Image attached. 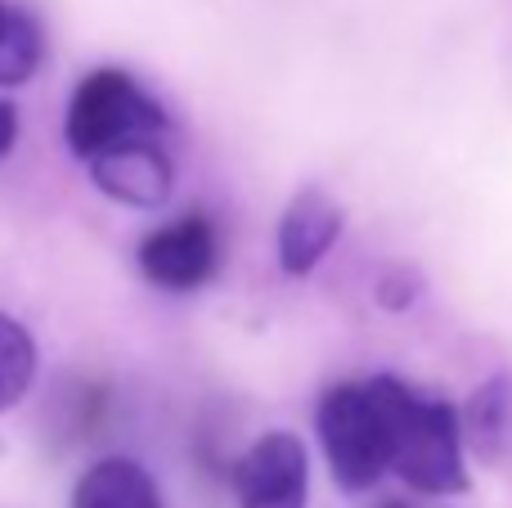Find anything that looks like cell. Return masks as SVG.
I'll return each instance as SVG.
<instances>
[{"mask_svg":"<svg viewBox=\"0 0 512 508\" xmlns=\"http://www.w3.org/2000/svg\"><path fill=\"white\" fill-rule=\"evenodd\" d=\"M41 63V32L18 5L0 0V86L27 81Z\"/></svg>","mask_w":512,"mask_h":508,"instance_id":"cell-10","label":"cell"},{"mask_svg":"<svg viewBox=\"0 0 512 508\" xmlns=\"http://www.w3.org/2000/svg\"><path fill=\"white\" fill-rule=\"evenodd\" d=\"M310 455L292 432H265L234 468L239 508H306Z\"/></svg>","mask_w":512,"mask_h":508,"instance_id":"cell-4","label":"cell"},{"mask_svg":"<svg viewBox=\"0 0 512 508\" xmlns=\"http://www.w3.org/2000/svg\"><path fill=\"white\" fill-rule=\"evenodd\" d=\"M387 508H396V504H387Z\"/></svg>","mask_w":512,"mask_h":508,"instance_id":"cell-13","label":"cell"},{"mask_svg":"<svg viewBox=\"0 0 512 508\" xmlns=\"http://www.w3.org/2000/svg\"><path fill=\"white\" fill-rule=\"evenodd\" d=\"M14 135H18V117H14V108L9 104H0V158L9 153V144H14Z\"/></svg>","mask_w":512,"mask_h":508,"instance_id":"cell-12","label":"cell"},{"mask_svg":"<svg viewBox=\"0 0 512 508\" xmlns=\"http://www.w3.org/2000/svg\"><path fill=\"white\" fill-rule=\"evenodd\" d=\"M140 270L149 284L189 293L216 275V225L203 212L171 221L140 243Z\"/></svg>","mask_w":512,"mask_h":508,"instance_id":"cell-5","label":"cell"},{"mask_svg":"<svg viewBox=\"0 0 512 508\" xmlns=\"http://www.w3.org/2000/svg\"><path fill=\"white\" fill-rule=\"evenodd\" d=\"M391 419V473H400L423 495L468 491L463 468V423L436 396L405 387L400 378H382Z\"/></svg>","mask_w":512,"mask_h":508,"instance_id":"cell-1","label":"cell"},{"mask_svg":"<svg viewBox=\"0 0 512 508\" xmlns=\"http://www.w3.org/2000/svg\"><path fill=\"white\" fill-rule=\"evenodd\" d=\"M319 446L342 491H369L391 468V419L382 378L342 383L319 401Z\"/></svg>","mask_w":512,"mask_h":508,"instance_id":"cell-2","label":"cell"},{"mask_svg":"<svg viewBox=\"0 0 512 508\" xmlns=\"http://www.w3.org/2000/svg\"><path fill=\"white\" fill-rule=\"evenodd\" d=\"M36 378V342L14 315L0 311V414L14 410Z\"/></svg>","mask_w":512,"mask_h":508,"instance_id":"cell-9","label":"cell"},{"mask_svg":"<svg viewBox=\"0 0 512 508\" xmlns=\"http://www.w3.org/2000/svg\"><path fill=\"white\" fill-rule=\"evenodd\" d=\"M72 508H162V495L135 459H99L81 473Z\"/></svg>","mask_w":512,"mask_h":508,"instance_id":"cell-8","label":"cell"},{"mask_svg":"<svg viewBox=\"0 0 512 508\" xmlns=\"http://www.w3.org/2000/svg\"><path fill=\"white\" fill-rule=\"evenodd\" d=\"M342 234V207L319 189H301L279 221V266L288 275H310Z\"/></svg>","mask_w":512,"mask_h":508,"instance_id":"cell-7","label":"cell"},{"mask_svg":"<svg viewBox=\"0 0 512 508\" xmlns=\"http://www.w3.org/2000/svg\"><path fill=\"white\" fill-rule=\"evenodd\" d=\"M90 176L108 198L126 207H162L176 185V167H171V153L162 140H140L117 153H104L90 162Z\"/></svg>","mask_w":512,"mask_h":508,"instance_id":"cell-6","label":"cell"},{"mask_svg":"<svg viewBox=\"0 0 512 508\" xmlns=\"http://www.w3.org/2000/svg\"><path fill=\"white\" fill-rule=\"evenodd\" d=\"M508 387L504 383H486L468 405V437L477 441V450L495 455L499 437H504V423H508Z\"/></svg>","mask_w":512,"mask_h":508,"instance_id":"cell-11","label":"cell"},{"mask_svg":"<svg viewBox=\"0 0 512 508\" xmlns=\"http://www.w3.org/2000/svg\"><path fill=\"white\" fill-rule=\"evenodd\" d=\"M63 131H68V149L90 167L95 158L126 144L167 140V117L126 72L99 68L77 86Z\"/></svg>","mask_w":512,"mask_h":508,"instance_id":"cell-3","label":"cell"}]
</instances>
